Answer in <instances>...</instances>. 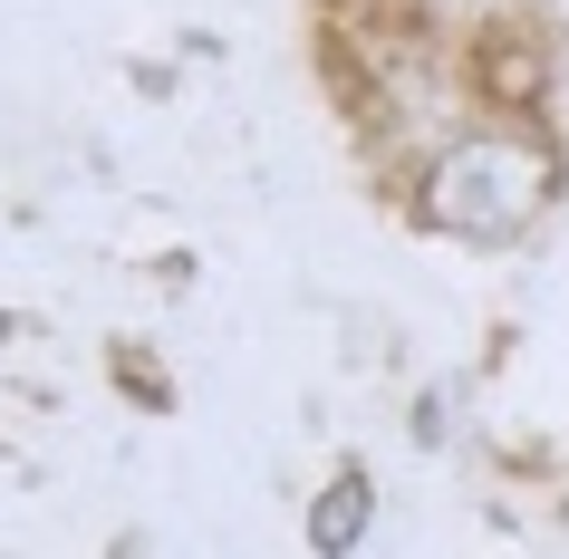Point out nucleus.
<instances>
[{"instance_id":"1","label":"nucleus","mask_w":569,"mask_h":559,"mask_svg":"<svg viewBox=\"0 0 569 559\" xmlns=\"http://www.w3.org/2000/svg\"><path fill=\"white\" fill-rule=\"evenodd\" d=\"M387 203L435 251H531L569 212V126L560 107H463L396 164Z\"/></svg>"},{"instance_id":"2","label":"nucleus","mask_w":569,"mask_h":559,"mask_svg":"<svg viewBox=\"0 0 569 559\" xmlns=\"http://www.w3.org/2000/svg\"><path fill=\"white\" fill-rule=\"evenodd\" d=\"M377 530H387V482H377L367 453H338V463L300 492V550L309 559H367Z\"/></svg>"},{"instance_id":"3","label":"nucleus","mask_w":569,"mask_h":559,"mask_svg":"<svg viewBox=\"0 0 569 559\" xmlns=\"http://www.w3.org/2000/svg\"><path fill=\"white\" fill-rule=\"evenodd\" d=\"M406 435H416L425 453H463V443H473V386H463V377L416 386V415H406Z\"/></svg>"},{"instance_id":"4","label":"nucleus","mask_w":569,"mask_h":559,"mask_svg":"<svg viewBox=\"0 0 569 559\" xmlns=\"http://www.w3.org/2000/svg\"><path fill=\"white\" fill-rule=\"evenodd\" d=\"M107 367H117V386H126V396H146V406H174V386H164V367H154V357L117 348V357H107Z\"/></svg>"},{"instance_id":"5","label":"nucleus","mask_w":569,"mask_h":559,"mask_svg":"<svg viewBox=\"0 0 569 559\" xmlns=\"http://www.w3.org/2000/svg\"><path fill=\"white\" fill-rule=\"evenodd\" d=\"M20 338H39V319L30 309H0V348H20Z\"/></svg>"}]
</instances>
